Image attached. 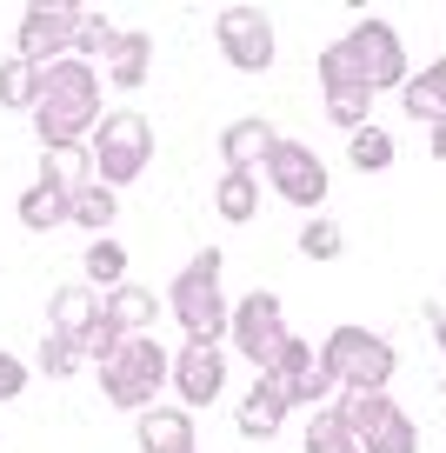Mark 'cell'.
Wrapping results in <instances>:
<instances>
[{
  "label": "cell",
  "instance_id": "obj_30",
  "mask_svg": "<svg viewBox=\"0 0 446 453\" xmlns=\"http://www.w3.org/2000/svg\"><path fill=\"white\" fill-rule=\"evenodd\" d=\"M41 173H47V180H60L67 194H81V187L94 180V147H60V154H41Z\"/></svg>",
  "mask_w": 446,
  "mask_h": 453
},
{
  "label": "cell",
  "instance_id": "obj_31",
  "mask_svg": "<svg viewBox=\"0 0 446 453\" xmlns=\"http://www.w3.org/2000/svg\"><path fill=\"white\" fill-rule=\"evenodd\" d=\"M113 41H120V27H107V14H94V7H81V41H73V60H107Z\"/></svg>",
  "mask_w": 446,
  "mask_h": 453
},
{
  "label": "cell",
  "instance_id": "obj_34",
  "mask_svg": "<svg viewBox=\"0 0 446 453\" xmlns=\"http://www.w3.org/2000/svg\"><path fill=\"white\" fill-rule=\"evenodd\" d=\"M427 326H433V340H440V354H446V307H440V300L427 307Z\"/></svg>",
  "mask_w": 446,
  "mask_h": 453
},
{
  "label": "cell",
  "instance_id": "obj_25",
  "mask_svg": "<svg viewBox=\"0 0 446 453\" xmlns=\"http://www.w3.org/2000/svg\"><path fill=\"white\" fill-rule=\"evenodd\" d=\"M393 154H400V147H393V134L373 127V120H366L360 134H347V167H353V173H387Z\"/></svg>",
  "mask_w": 446,
  "mask_h": 453
},
{
  "label": "cell",
  "instance_id": "obj_6",
  "mask_svg": "<svg viewBox=\"0 0 446 453\" xmlns=\"http://www.w3.org/2000/svg\"><path fill=\"white\" fill-rule=\"evenodd\" d=\"M334 413L353 426L360 453H419V426L406 420V407L393 394H340Z\"/></svg>",
  "mask_w": 446,
  "mask_h": 453
},
{
  "label": "cell",
  "instance_id": "obj_28",
  "mask_svg": "<svg viewBox=\"0 0 446 453\" xmlns=\"http://www.w3.org/2000/svg\"><path fill=\"white\" fill-rule=\"evenodd\" d=\"M34 367H41L47 380H73V373L87 367V354H81V340H73V334H54V326H47V340H41V354H34Z\"/></svg>",
  "mask_w": 446,
  "mask_h": 453
},
{
  "label": "cell",
  "instance_id": "obj_19",
  "mask_svg": "<svg viewBox=\"0 0 446 453\" xmlns=\"http://www.w3.org/2000/svg\"><path fill=\"white\" fill-rule=\"evenodd\" d=\"M287 413H293V407L273 394V387H266V380H253L247 394H240V407H234V426H240L247 440H273L280 426H287Z\"/></svg>",
  "mask_w": 446,
  "mask_h": 453
},
{
  "label": "cell",
  "instance_id": "obj_16",
  "mask_svg": "<svg viewBox=\"0 0 446 453\" xmlns=\"http://www.w3.org/2000/svg\"><path fill=\"white\" fill-rule=\"evenodd\" d=\"M273 120H260V113H247V120H227L220 127V160L227 167H240V173H260V160L273 154Z\"/></svg>",
  "mask_w": 446,
  "mask_h": 453
},
{
  "label": "cell",
  "instance_id": "obj_33",
  "mask_svg": "<svg viewBox=\"0 0 446 453\" xmlns=\"http://www.w3.org/2000/svg\"><path fill=\"white\" fill-rule=\"evenodd\" d=\"M27 380H34V367H20V354L0 347V400H20V394H27Z\"/></svg>",
  "mask_w": 446,
  "mask_h": 453
},
{
  "label": "cell",
  "instance_id": "obj_14",
  "mask_svg": "<svg viewBox=\"0 0 446 453\" xmlns=\"http://www.w3.org/2000/svg\"><path fill=\"white\" fill-rule=\"evenodd\" d=\"M173 400H181L187 413L213 407V400L227 394V347H194V340H181V354H173Z\"/></svg>",
  "mask_w": 446,
  "mask_h": 453
},
{
  "label": "cell",
  "instance_id": "obj_15",
  "mask_svg": "<svg viewBox=\"0 0 446 453\" xmlns=\"http://www.w3.org/2000/svg\"><path fill=\"white\" fill-rule=\"evenodd\" d=\"M134 434H140V453H200L194 447V413L181 400H160V407L134 413Z\"/></svg>",
  "mask_w": 446,
  "mask_h": 453
},
{
  "label": "cell",
  "instance_id": "obj_13",
  "mask_svg": "<svg viewBox=\"0 0 446 453\" xmlns=\"http://www.w3.org/2000/svg\"><path fill=\"white\" fill-rule=\"evenodd\" d=\"M260 173L287 207H320L327 200V160L313 154L307 141H273V154L260 160Z\"/></svg>",
  "mask_w": 446,
  "mask_h": 453
},
{
  "label": "cell",
  "instance_id": "obj_21",
  "mask_svg": "<svg viewBox=\"0 0 446 453\" xmlns=\"http://www.w3.org/2000/svg\"><path fill=\"white\" fill-rule=\"evenodd\" d=\"M94 320H100V300H94V287H87V280L54 287V294H47V326H54V334H73V340H81Z\"/></svg>",
  "mask_w": 446,
  "mask_h": 453
},
{
  "label": "cell",
  "instance_id": "obj_1",
  "mask_svg": "<svg viewBox=\"0 0 446 453\" xmlns=\"http://www.w3.org/2000/svg\"><path fill=\"white\" fill-rule=\"evenodd\" d=\"M100 94H107V73L87 67V60H54L41 67V107H34V134H41L47 154L60 147H87L100 127Z\"/></svg>",
  "mask_w": 446,
  "mask_h": 453
},
{
  "label": "cell",
  "instance_id": "obj_27",
  "mask_svg": "<svg viewBox=\"0 0 446 453\" xmlns=\"http://www.w3.org/2000/svg\"><path fill=\"white\" fill-rule=\"evenodd\" d=\"M307 453H360V440H353V426L334 413V400L307 413Z\"/></svg>",
  "mask_w": 446,
  "mask_h": 453
},
{
  "label": "cell",
  "instance_id": "obj_12",
  "mask_svg": "<svg viewBox=\"0 0 446 453\" xmlns=\"http://www.w3.org/2000/svg\"><path fill=\"white\" fill-rule=\"evenodd\" d=\"M73 41H81V7H27L14 27V54L27 67H54V60H73Z\"/></svg>",
  "mask_w": 446,
  "mask_h": 453
},
{
  "label": "cell",
  "instance_id": "obj_11",
  "mask_svg": "<svg viewBox=\"0 0 446 453\" xmlns=\"http://www.w3.org/2000/svg\"><path fill=\"white\" fill-rule=\"evenodd\" d=\"M320 107H327V120L347 127V134H360L366 113H373V87H366V73L353 67V54L340 41L320 47Z\"/></svg>",
  "mask_w": 446,
  "mask_h": 453
},
{
  "label": "cell",
  "instance_id": "obj_7",
  "mask_svg": "<svg viewBox=\"0 0 446 453\" xmlns=\"http://www.w3.org/2000/svg\"><path fill=\"white\" fill-rule=\"evenodd\" d=\"M340 47L353 54V67L366 73V87H373V94L413 81V73H406V41H400V27H393V20H380V14H360V20H353V34H340Z\"/></svg>",
  "mask_w": 446,
  "mask_h": 453
},
{
  "label": "cell",
  "instance_id": "obj_9",
  "mask_svg": "<svg viewBox=\"0 0 446 453\" xmlns=\"http://www.w3.org/2000/svg\"><path fill=\"white\" fill-rule=\"evenodd\" d=\"M260 380L273 387L287 407H307V413L327 407V394H334V380H327V367H320V347H313V340H300V334H287V347L260 367Z\"/></svg>",
  "mask_w": 446,
  "mask_h": 453
},
{
  "label": "cell",
  "instance_id": "obj_26",
  "mask_svg": "<svg viewBox=\"0 0 446 453\" xmlns=\"http://www.w3.org/2000/svg\"><path fill=\"white\" fill-rule=\"evenodd\" d=\"M81 273H87V287H100V294H113V287H127V247L113 241V234H100V241L87 247Z\"/></svg>",
  "mask_w": 446,
  "mask_h": 453
},
{
  "label": "cell",
  "instance_id": "obj_4",
  "mask_svg": "<svg viewBox=\"0 0 446 453\" xmlns=\"http://www.w3.org/2000/svg\"><path fill=\"white\" fill-rule=\"evenodd\" d=\"M94 373H100L107 407L147 413V407H160V394H167V380H173V354L154 334H134V340H120V354H113L107 367H94Z\"/></svg>",
  "mask_w": 446,
  "mask_h": 453
},
{
  "label": "cell",
  "instance_id": "obj_3",
  "mask_svg": "<svg viewBox=\"0 0 446 453\" xmlns=\"http://www.w3.org/2000/svg\"><path fill=\"white\" fill-rule=\"evenodd\" d=\"M320 367L340 394H387L393 387V367H400V347L373 326H334L320 340Z\"/></svg>",
  "mask_w": 446,
  "mask_h": 453
},
{
  "label": "cell",
  "instance_id": "obj_29",
  "mask_svg": "<svg viewBox=\"0 0 446 453\" xmlns=\"http://www.w3.org/2000/svg\"><path fill=\"white\" fill-rule=\"evenodd\" d=\"M113 213H120V194H113V187L87 180L81 194H73V226H87V234H107Z\"/></svg>",
  "mask_w": 446,
  "mask_h": 453
},
{
  "label": "cell",
  "instance_id": "obj_17",
  "mask_svg": "<svg viewBox=\"0 0 446 453\" xmlns=\"http://www.w3.org/2000/svg\"><path fill=\"white\" fill-rule=\"evenodd\" d=\"M14 213H20V226L27 234H54V226H67L73 220V194L60 180H34V187H20V200H14Z\"/></svg>",
  "mask_w": 446,
  "mask_h": 453
},
{
  "label": "cell",
  "instance_id": "obj_23",
  "mask_svg": "<svg viewBox=\"0 0 446 453\" xmlns=\"http://www.w3.org/2000/svg\"><path fill=\"white\" fill-rule=\"evenodd\" d=\"M400 107L413 113V120H427V127H433V120H446V54L433 60L427 73H413V81L400 87Z\"/></svg>",
  "mask_w": 446,
  "mask_h": 453
},
{
  "label": "cell",
  "instance_id": "obj_24",
  "mask_svg": "<svg viewBox=\"0 0 446 453\" xmlns=\"http://www.w3.org/2000/svg\"><path fill=\"white\" fill-rule=\"evenodd\" d=\"M0 107L7 113H34L41 107V67H27L20 54L0 60Z\"/></svg>",
  "mask_w": 446,
  "mask_h": 453
},
{
  "label": "cell",
  "instance_id": "obj_5",
  "mask_svg": "<svg viewBox=\"0 0 446 453\" xmlns=\"http://www.w3.org/2000/svg\"><path fill=\"white\" fill-rule=\"evenodd\" d=\"M87 147H94V180L120 194V187H134L140 173H147V160H154V120L134 113V107H107Z\"/></svg>",
  "mask_w": 446,
  "mask_h": 453
},
{
  "label": "cell",
  "instance_id": "obj_10",
  "mask_svg": "<svg viewBox=\"0 0 446 453\" xmlns=\"http://www.w3.org/2000/svg\"><path fill=\"white\" fill-rule=\"evenodd\" d=\"M213 47H220V60L234 73H266L273 54H280L273 20H266L260 7H220V14H213Z\"/></svg>",
  "mask_w": 446,
  "mask_h": 453
},
{
  "label": "cell",
  "instance_id": "obj_35",
  "mask_svg": "<svg viewBox=\"0 0 446 453\" xmlns=\"http://www.w3.org/2000/svg\"><path fill=\"white\" fill-rule=\"evenodd\" d=\"M433 160L446 167V120H433Z\"/></svg>",
  "mask_w": 446,
  "mask_h": 453
},
{
  "label": "cell",
  "instance_id": "obj_2",
  "mask_svg": "<svg viewBox=\"0 0 446 453\" xmlns=\"http://www.w3.org/2000/svg\"><path fill=\"white\" fill-rule=\"evenodd\" d=\"M220 260H227L220 247H200L167 287V313L181 320V334L194 340V347H220L227 320H234V300L220 294Z\"/></svg>",
  "mask_w": 446,
  "mask_h": 453
},
{
  "label": "cell",
  "instance_id": "obj_32",
  "mask_svg": "<svg viewBox=\"0 0 446 453\" xmlns=\"http://www.w3.org/2000/svg\"><path fill=\"white\" fill-rule=\"evenodd\" d=\"M300 254H307V260H340V254H347V234H340V220L313 213V220L300 226Z\"/></svg>",
  "mask_w": 446,
  "mask_h": 453
},
{
  "label": "cell",
  "instance_id": "obj_20",
  "mask_svg": "<svg viewBox=\"0 0 446 453\" xmlns=\"http://www.w3.org/2000/svg\"><path fill=\"white\" fill-rule=\"evenodd\" d=\"M100 313L120 326V340H134V334H147V326L160 320V300L140 280H127V287H113V294H100Z\"/></svg>",
  "mask_w": 446,
  "mask_h": 453
},
{
  "label": "cell",
  "instance_id": "obj_18",
  "mask_svg": "<svg viewBox=\"0 0 446 453\" xmlns=\"http://www.w3.org/2000/svg\"><path fill=\"white\" fill-rule=\"evenodd\" d=\"M147 73H154V34L127 27L120 41H113V54H107V87L134 94V87H147Z\"/></svg>",
  "mask_w": 446,
  "mask_h": 453
},
{
  "label": "cell",
  "instance_id": "obj_8",
  "mask_svg": "<svg viewBox=\"0 0 446 453\" xmlns=\"http://www.w3.org/2000/svg\"><path fill=\"white\" fill-rule=\"evenodd\" d=\"M227 340H234V354L247 360V367H266V360L287 347V307H280V294H266V287L240 294L234 320H227Z\"/></svg>",
  "mask_w": 446,
  "mask_h": 453
},
{
  "label": "cell",
  "instance_id": "obj_22",
  "mask_svg": "<svg viewBox=\"0 0 446 453\" xmlns=\"http://www.w3.org/2000/svg\"><path fill=\"white\" fill-rule=\"evenodd\" d=\"M213 213H220L227 226H247L253 213H260V173L227 167V173H220V187H213Z\"/></svg>",
  "mask_w": 446,
  "mask_h": 453
}]
</instances>
